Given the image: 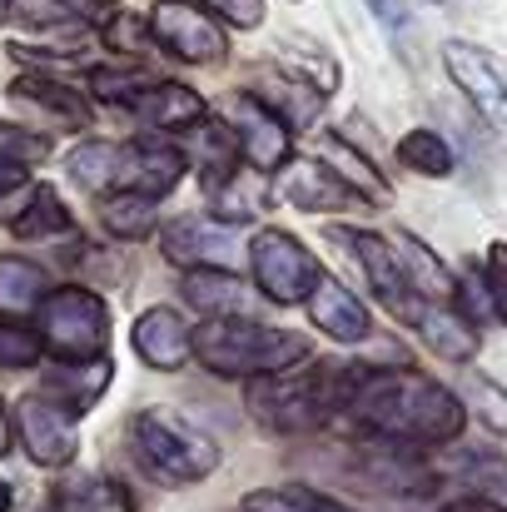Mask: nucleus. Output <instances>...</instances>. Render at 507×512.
<instances>
[{"mask_svg": "<svg viewBox=\"0 0 507 512\" xmlns=\"http://www.w3.org/2000/svg\"><path fill=\"white\" fill-rule=\"evenodd\" d=\"M438 512H507V508H503V503H488V498H473V493H463V498L443 503Z\"/></svg>", "mask_w": 507, "mask_h": 512, "instance_id": "obj_42", "label": "nucleus"}, {"mask_svg": "<svg viewBox=\"0 0 507 512\" xmlns=\"http://www.w3.org/2000/svg\"><path fill=\"white\" fill-rule=\"evenodd\" d=\"M50 294V279L40 264L20 259V254H0V314H25L40 309Z\"/></svg>", "mask_w": 507, "mask_h": 512, "instance_id": "obj_27", "label": "nucleus"}, {"mask_svg": "<svg viewBox=\"0 0 507 512\" xmlns=\"http://www.w3.org/2000/svg\"><path fill=\"white\" fill-rule=\"evenodd\" d=\"M483 289H488L493 319L507 329V239H493L483 254Z\"/></svg>", "mask_w": 507, "mask_h": 512, "instance_id": "obj_36", "label": "nucleus"}, {"mask_svg": "<svg viewBox=\"0 0 507 512\" xmlns=\"http://www.w3.org/2000/svg\"><path fill=\"white\" fill-rule=\"evenodd\" d=\"M393 155H398V165L413 174H423V179H448L453 174V150H448V140L438 135V130H408L398 145H393Z\"/></svg>", "mask_w": 507, "mask_h": 512, "instance_id": "obj_30", "label": "nucleus"}, {"mask_svg": "<svg viewBox=\"0 0 507 512\" xmlns=\"http://www.w3.org/2000/svg\"><path fill=\"white\" fill-rule=\"evenodd\" d=\"M10 229L20 239H50V234H70L75 229V214L65 209V199L50 184H35L30 199H25V209L10 219Z\"/></svg>", "mask_w": 507, "mask_h": 512, "instance_id": "obj_29", "label": "nucleus"}, {"mask_svg": "<svg viewBox=\"0 0 507 512\" xmlns=\"http://www.w3.org/2000/svg\"><path fill=\"white\" fill-rule=\"evenodd\" d=\"M338 244H348V254L358 259V269H363V279H368V289H373V299L393 314V319H413V309L423 304L413 289H408V279H403V269H398V254H393V244L383 239V234H373V229H334Z\"/></svg>", "mask_w": 507, "mask_h": 512, "instance_id": "obj_11", "label": "nucleus"}, {"mask_svg": "<svg viewBox=\"0 0 507 512\" xmlns=\"http://www.w3.org/2000/svg\"><path fill=\"white\" fill-rule=\"evenodd\" d=\"M30 174L20 170V165H10V160H0V219L10 224L20 209H25V199H30Z\"/></svg>", "mask_w": 507, "mask_h": 512, "instance_id": "obj_38", "label": "nucleus"}, {"mask_svg": "<svg viewBox=\"0 0 507 512\" xmlns=\"http://www.w3.org/2000/svg\"><path fill=\"white\" fill-rule=\"evenodd\" d=\"M45 512H135V498L125 483L105 478V473H85V478H70L50 493V508Z\"/></svg>", "mask_w": 507, "mask_h": 512, "instance_id": "obj_24", "label": "nucleus"}, {"mask_svg": "<svg viewBox=\"0 0 507 512\" xmlns=\"http://www.w3.org/2000/svg\"><path fill=\"white\" fill-rule=\"evenodd\" d=\"M343 413L388 448H443L463 438V398L413 368H343Z\"/></svg>", "mask_w": 507, "mask_h": 512, "instance_id": "obj_1", "label": "nucleus"}, {"mask_svg": "<svg viewBox=\"0 0 507 512\" xmlns=\"http://www.w3.org/2000/svg\"><path fill=\"white\" fill-rule=\"evenodd\" d=\"M443 70L463 90V100L488 120L493 135L507 140V70L473 40H448L443 45Z\"/></svg>", "mask_w": 507, "mask_h": 512, "instance_id": "obj_8", "label": "nucleus"}, {"mask_svg": "<svg viewBox=\"0 0 507 512\" xmlns=\"http://www.w3.org/2000/svg\"><path fill=\"white\" fill-rule=\"evenodd\" d=\"M65 170L90 194H120V170H125V145L110 140H85L65 155Z\"/></svg>", "mask_w": 507, "mask_h": 512, "instance_id": "obj_25", "label": "nucleus"}, {"mask_svg": "<svg viewBox=\"0 0 507 512\" xmlns=\"http://www.w3.org/2000/svg\"><path fill=\"white\" fill-rule=\"evenodd\" d=\"M125 110H130V120H135L140 130H199V125L209 120L204 100H199L189 85H179V80H155V85L140 90Z\"/></svg>", "mask_w": 507, "mask_h": 512, "instance_id": "obj_15", "label": "nucleus"}, {"mask_svg": "<svg viewBox=\"0 0 507 512\" xmlns=\"http://www.w3.org/2000/svg\"><path fill=\"white\" fill-rule=\"evenodd\" d=\"M10 453V408H5V398H0V458Z\"/></svg>", "mask_w": 507, "mask_h": 512, "instance_id": "obj_43", "label": "nucleus"}, {"mask_svg": "<svg viewBox=\"0 0 507 512\" xmlns=\"http://www.w3.org/2000/svg\"><path fill=\"white\" fill-rule=\"evenodd\" d=\"M125 438H130V453L140 458V468L165 488H194L219 468V443L199 423H189L169 408H140L130 418Z\"/></svg>", "mask_w": 507, "mask_h": 512, "instance_id": "obj_4", "label": "nucleus"}, {"mask_svg": "<svg viewBox=\"0 0 507 512\" xmlns=\"http://www.w3.org/2000/svg\"><path fill=\"white\" fill-rule=\"evenodd\" d=\"M463 408H473L478 423H483L488 433L507 438V388L498 383V378L468 368V373H463Z\"/></svg>", "mask_w": 507, "mask_h": 512, "instance_id": "obj_32", "label": "nucleus"}, {"mask_svg": "<svg viewBox=\"0 0 507 512\" xmlns=\"http://www.w3.org/2000/svg\"><path fill=\"white\" fill-rule=\"evenodd\" d=\"M10 100L20 110H30L40 125H55V130H90L95 125V110L85 100V90L55 80V75H15L10 80Z\"/></svg>", "mask_w": 507, "mask_h": 512, "instance_id": "obj_12", "label": "nucleus"}, {"mask_svg": "<svg viewBox=\"0 0 507 512\" xmlns=\"http://www.w3.org/2000/svg\"><path fill=\"white\" fill-rule=\"evenodd\" d=\"M130 343H135V353H140L150 368H160V373H179V368L194 358V329H189L174 309H145V314L135 319V329H130Z\"/></svg>", "mask_w": 507, "mask_h": 512, "instance_id": "obj_16", "label": "nucleus"}, {"mask_svg": "<svg viewBox=\"0 0 507 512\" xmlns=\"http://www.w3.org/2000/svg\"><path fill=\"white\" fill-rule=\"evenodd\" d=\"M160 75H150L140 60H120V65H90V75H85V85H90V95L95 100H105V105H130L140 90H150Z\"/></svg>", "mask_w": 507, "mask_h": 512, "instance_id": "obj_31", "label": "nucleus"}, {"mask_svg": "<svg viewBox=\"0 0 507 512\" xmlns=\"http://www.w3.org/2000/svg\"><path fill=\"white\" fill-rule=\"evenodd\" d=\"M95 5H100V10H110V5H120V0H95Z\"/></svg>", "mask_w": 507, "mask_h": 512, "instance_id": "obj_46", "label": "nucleus"}, {"mask_svg": "<svg viewBox=\"0 0 507 512\" xmlns=\"http://www.w3.org/2000/svg\"><path fill=\"white\" fill-rule=\"evenodd\" d=\"M279 493L289 498V508L294 512H358V508H348V503H338L334 493H319V488H304V483L279 488Z\"/></svg>", "mask_w": 507, "mask_h": 512, "instance_id": "obj_40", "label": "nucleus"}, {"mask_svg": "<svg viewBox=\"0 0 507 512\" xmlns=\"http://www.w3.org/2000/svg\"><path fill=\"white\" fill-rule=\"evenodd\" d=\"M40 334L30 324H15V319H0V373H25L40 363Z\"/></svg>", "mask_w": 507, "mask_h": 512, "instance_id": "obj_34", "label": "nucleus"}, {"mask_svg": "<svg viewBox=\"0 0 507 512\" xmlns=\"http://www.w3.org/2000/svg\"><path fill=\"white\" fill-rule=\"evenodd\" d=\"M50 155V140L45 135H35V130H20V125H5L0 120V160H10V165H40Z\"/></svg>", "mask_w": 507, "mask_h": 512, "instance_id": "obj_35", "label": "nucleus"}, {"mask_svg": "<svg viewBox=\"0 0 507 512\" xmlns=\"http://www.w3.org/2000/svg\"><path fill=\"white\" fill-rule=\"evenodd\" d=\"M234 135H239V150L254 170H279L289 160V145H294V130L259 100V95H234Z\"/></svg>", "mask_w": 507, "mask_h": 512, "instance_id": "obj_14", "label": "nucleus"}, {"mask_svg": "<svg viewBox=\"0 0 507 512\" xmlns=\"http://www.w3.org/2000/svg\"><path fill=\"white\" fill-rule=\"evenodd\" d=\"M189 5H199V10H209L214 20L239 25V30H254V25L264 20V0H189Z\"/></svg>", "mask_w": 507, "mask_h": 512, "instance_id": "obj_39", "label": "nucleus"}, {"mask_svg": "<svg viewBox=\"0 0 507 512\" xmlns=\"http://www.w3.org/2000/svg\"><path fill=\"white\" fill-rule=\"evenodd\" d=\"M184 304H194L204 319H244L249 289L229 269H194L184 274Z\"/></svg>", "mask_w": 507, "mask_h": 512, "instance_id": "obj_23", "label": "nucleus"}, {"mask_svg": "<svg viewBox=\"0 0 507 512\" xmlns=\"http://www.w3.org/2000/svg\"><path fill=\"white\" fill-rule=\"evenodd\" d=\"M10 10H15V0H0V20H10Z\"/></svg>", "mask_w": 507, "mask_h": 512, "instance_id": "obj_45", "label": "nucleus"}, {"mask_svg": "<svg viewBox=\"0 0 507 512\" xmlns=\"http://www.w3.org/2000/svg\"><path fill=\"white\" fill-rule=\"evenodd\" d=\"M100 219H105V229L115 234V239H150L155 229H160V199H150V194H105L100 199Z\"/></svg>", "mask_w": 507, "mask_h": 512, "instance_id": "obj_26", "label": "nucleus"}, {"mask_svg": "<svg viewBox=\"0 0 507 512\" xmlns=\"http://www.w3.org/2000/svg\"><path fill=\"white\" fill-rule=\"evenodd\" d=\"M408 329L428 343L443 363H458V368H463V363H473V358H478V348H483L478 324H468L453 304H418V309H413V319H408Z\"/></svg>", "mask_w": 507, "mask_h": 512, "instance_id": "obj_17", "label": "nucleus"}, {"mask_svg": "<svg viewBox=\"0 0 507 512\" xmlns=\"http://www.w3.org/2000/svg\"><path fill=\"white\" fill-rule=\"evenodd\" d=\"M15 508V488L10 483H0V512H10Z\"/></svg>", "mask_w": 507, "mask_h": 512, "instance_id": "obj_44", "label": "nucleus"}, {"mask_svg": "<svg viewBox=\"0 0 507 512\" xmlns=\"http://www.w3.org/2000/svg\"><path fill=\"white\" fill-rule=\"evenodd\" d=\"M145 35L184 65H219L229 55V30L189 0H160L145 15Z\"/></svg>", "mask_w": 507, "mask_h": 512, "instance_id": "obj_7", "label": "nucleus"}, {"mask_svg": "<svg viewBox=\"0 0 507 512\" xmlns=\"http://www.w3.org/2000/svg\"><path fill=\"white\" fill-rule=\"evenodd\" d=\"M309 339L289 329H269L259 319H204L194 329V358L219 378H274L309 363Z\"/></svg>", "mask_w": 507, "mask_h": 512, "instance_id": "obj_2", "label": "nucleus"}, {"mask_svg": "<svg viewBox=\"0 0 507 512\" xmlns=\"http://www.w3.org/2000/svg\"><path fill=\"white\" fill-rule=\"evenodd\" d=\"M239 512H294V508H289V498L279 488H259V493H249L239 503Z\"/></svg>", "mask_w": 507, "mask_h": 512, "instance_id": "obj_41", "label": "nucleus"}, {"mask_svg": "<svg viewBox=\"0 0 507 512\" xmlns=\"http://www.w3.org/2000/svg\"><path fill=\"white\" fill-rule=\"evenodd\" d=\"M448 468L463 478V488H473V498L503 503L507 508V458L493 448H463L448 458Z\"/></svg>", "mask_w": 507, "mask_h": 512, "instance_id": "obj_28", "label": "nucleus"}, {"mask_svg": "<svg viewBox=\"0 0 507 512\" xmlns=\"http://www.w3.org/2000/svg\"><path fill=\"white\" fill-rule=\"evenodd\" d=\"M40 348L55 353L60 363H100L110 343V309L90 289H50L45 304L35 309Z\"/></svg>", "mask_w": 507, "mask_h": 512, "instance_id": "obj_5", "label": "nucleus"}, {"mask_svg": "<svg viewBox=\"0 0 507 512\" xmlns=\"http://www.w3.org/2000/svg\"><path fill=\"white\" fill-rule=\"evenodd\" d=\"M378 493H428L433 488V468L418 463L413 448H368L358 463H353Z\"/></svg>", "mask_w": 507, "mask_h": 512, "instance_id": "obj_20", "label": "nucleus"}, {"mask_svg": "<svg viewBox=\"0 0 507 512\" xmlns=\"http://www.w3.org/2000/svg\"><path fill=\"white\" fill-rule=\"evenodd\" d=\"M15 438L30 453L35 468H70L75 453H80L75 418L60 403H50L45 393H25L20 398V408H15Z\"/></svg>", "mask_w": 507, "mask_h": 512, "instance_id": "obj_10", "label": "nucleus"}, {"mask_svg": "<svg viewBox=\"0 0 507 512\" xmlns=\"http://www.w3.org/2000/svg\"><path fill=\"white\" fill-rule=\"evenodd\" d=\"M194 160H199V184H204V194L224 189V184L239 174V160H244L234 125H224V120H204V125L194 130Z\"/></svg>", "mask_w": 507, "mask_h": 512, "instance_id": "obj_21", "label": "nucleus"}, {"mask_svg": "<svg viewBox=\"0 0 507 512\" xmlns=\"http://www.w3.org/2000/svg\"><path fill=\"white\" fill-rule=\"evenodd\" d=\"M249 269H254L259 294L279 309L309 304L314 284L324 279V264L314 259V249L289 229H259L254 244H249Z\"/></svg>", "mask_w": 507, "mask_h": 512, "instance_id": "obj_6", "label": "nucleus"}, {"mask_svg": "<svg viewBox=\"0 0 507 512\" xmlns=\"http://www.w3.org/2000/svg\"><path fill=\"white\" fill-rule=\"evenodd\" d=\"M284 204L304 209V214H334V209H368V199L324 160H309V155H289L279 170H274V184H269Z\"/></svg>", "mask_w": 507, "mask_h": 512, "instance_id": "obj_9", "label": "nucleus"}, {"mask_svg": "<svg viewBox=\"0 0 507 512\" xmlns=\"http://www.w3.org/2000/svg\"><path fill=\"white\" fill-rule=\"evenodd\" d=\"M160 254L169 264H179L184 274L194 269H229L239 259V244L224 224H209V219H179L160 229Z\"/></svg>", "mask_w": 507, "mask_h": 512, "instance_id": "obj_13", "label": "nucleus"}, {"mask_svg": "<svg viewBox=\"0 0 507 512\" xmlns=\"http://www.w3.org/2000/svg\"><path fill=\"white\" fill-rule=\"evenodd\" d=\"M264 194H269L264 184H254L249 170H239L224 189H214V194H209V209H214V219H219V224H249V219L264 209Z\"/></svg>", "mask_w": 507, "mask_h": 512, "instance_id": "obj_33", "label": "nucleus"}, {"mask_svg": "<svg viewBox=\"0 0 507 512\" xmlns=\"http://www.w3.org/2000/svg\"><path fill=\"white\" fill-rule=\"evenodd\" d=\"M105 388H110V363L100 358V363H65V368H55L40 393H45L50 403H60L70 418H75V413L85 418V413L100 403Z\"/></svg>", "mask_w": 507, "mask_h": 512, "instance_id": "obj_22", "label": "nucleus"}, {"mask_svg": "<svg viewBox=\"0 0 507 512\" xmlns=\"http://www.w3.org/2000/svg\"><path fill=\"white\" fill-rule=\"evenodd\" d=\"M363 5H368V15L383 25L388 40H398V45L413 40V10H408V0H363Z\"/></svg>", "mask_w": 507, "mask_h": 512, "instance_id": "obj_37", "label": "nucleus"}, {"mask_svg": "<svg viewBox=\"0 0 507 512\" xmlns=\"http://www.w3.org/2000/svg\"><path fill=\"white\" fill-rule=\"evenodd\" d=\"M309 319H314L319 334H329L334 343H363L368 334H373L368 309L358 304L353 289L338 284L334 274H324V279L314 284V294H309Z\"/></svg>", "mask_w": 507, "mask_h": 512, "instance_id": "obj_18", "label": "nucleus"}, {"mask_svg": "<svg viewBox=\"0 0 507 512\" xmlns=\"http://www.w3.org/2000/svg\"><path fill=\"white\" fill-rule=\"evenodd\" d=\"M244 408L269 433H319L343 408V368L338 363H309L274 378H254L244 388Z\"/></svg>", "mask_w": 507, "mask_h": 512, "instance_id": "obj_3", "label": "nucleus"}, {"mask_svg": "<svg viewBox=\"0 0 507 512\" xmlns=\"http://www.w3.org/2000/svg\"><path fill=\"white\" fill-rule=\"evenodd\" d=\"M393 244V254H398V269H403V279H408V289L423 299V304H453L458 309V279H453V269L418 239V234H398V239H388Z\"/></svg>", "mask_w": 507, "mask_h": 512, "instance_id": "obj_19", "label": "nucleus"}]
</instances>
